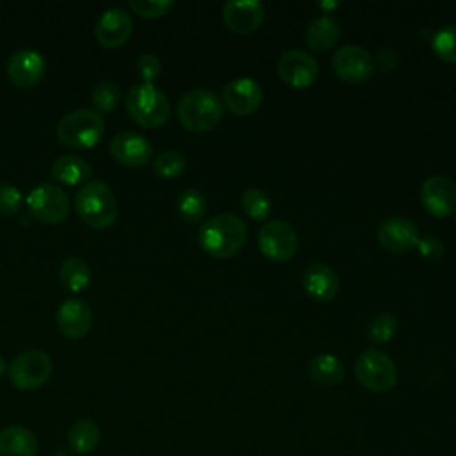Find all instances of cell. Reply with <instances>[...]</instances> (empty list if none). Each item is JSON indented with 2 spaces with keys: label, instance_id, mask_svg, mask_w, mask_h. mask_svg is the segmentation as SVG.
<instances>
[{
  "label": "cell",
  "instance_id": "obj_1",
  "mask_svg": "<svg viewBox=\"0 0 456 456\" xmlns=\"http://www.w3.org/2000/svg\"><path fill=\"white\" fill-rule=\"evenodd\" d=\"M246 237V223L232 212L208 217L198 230V244L214 258L233 256L244 246Z\"/></svg>",
  "mask_w": 456,
  "mask_h": 456
},
{
  "label": "cell",
  "instance_id": "obj_2",
  "mask_svg": "<svg viewBox=\"0 0 456 456\" xmlns=\"http://www.w3.org/2000/svg\"><path fill=\"white\" fill-rule=\"evenodd\" d=\"M78 217L94 230L109 228L118 217V201L114 191L102 180L86 182L73 198Z\"/></svg>",
  "mask_w": 456,
  "mask_h": 456
},
{
  "label": "cell",
  "instance_id": "obj_3",
  "mask_svg": "<svg viewBox=\"0 0 456 456\" xmlns=\"http://www.w3.org/2000/svg\"><path fill=\"white\" fill-rule=\"evenodd\" d=\"M176 116L189 132H208L221 121L223 103L214 91L196 87L178 100Z\"/></svg>",
  "mask_w": 456,
  "mask_h": 456
},
{
  "label": "cell",
  "instance_id": "obj_4",
  "mask_svg": "<svg viewBox=\"0 0 456 456\" xmlns=\"http://www.w3.org/2000/svg\"><path fill=\"white\" fill-rule=\"evenodd\" d=\"M125 107L128 116L137 125L146 128H157L164 125L171 112L167 96L155 84L148 82H139L132 86L126 94Z\"/></svg>",
  "mask_w": 456,
  "mask_h": 456
},
{
  "label": "cell",
  "instance_id": "obj_5",
  "mask_svg": "<svg viewBox=\"0 0 456 456\" xmlns=\"http://www.w3.org/2000/svg\"><path fill=\"white\" fill-rule=\"evenodd\" d=\"M105 121L94 109H75L64 114L55 128L59 141L71 148H93L103 135Z\"/></svg>",
  "mask_w": 456,
  "mask_h": 456
},
{
  "label": "cell",
  "instance_id": "obj_6",
  "mask_svg": "<svg viewBox=\"0 0 456 456\" xmlns=\"http://www.w3.org/2000/svg\"><path fill=\"white\" fill-rule=\"evenodd\" d=\"M354 376L363 388L385 394L397 383V367L385 351L365 349L354 362Z\"/></svg>",
  "mask_w": 456,
  "mask_h": 456
},
{
  "label": "cell",
  "instance_id": "obj_7",
  "mask_svg": "<svg viewBox=\"0 0 456 456\" xmlns=\"http://www.w3.org/2000/svg\"><path fill=\"white\" fill-rule=\"evenodd\" d=\"M52 360L45 351L28 349L20 353L9 365V381L20 390H36L52 376Z\"/></svg>",
  "mask_w": 456,
  "mask_h": 456
},
{
  "label": "cell",
  "instance_id": "obj_8",
  "mask_svg": "<svg viewBox=\"0 0 456 456\" xmlns=\"http://www.w3.org/2000/svg\"><path fill=\"white\" fill-rule=\"evenodd\" d=\"M27 207L32 217L53 224L64 221L69 214V196L61 185L43 182L28 192Z\"/></svg>",
  "mask_w": 456,
  "mask_h": 456
},
{
  "label": "cell",
  "instance_id": "obj_9",
  "mask_svg": "<svg viewBox=\"0 0 456 456\" xmlns=\"http://www.w3.org/2000/svg\"><path fill=\"white\" fill-rule=\"evenodd\" d=\"M331 69L344 82L363 84L374 75L376 64L372 55L363 46L344 45L333 53Z\"/></svg>",
  "mask_w": 456,
  "mask_h": 456
},
{
  "label": "cell",
  "instance_id": "obj_10",
  "mask_svg": "<svg viewBox=\"0 0 456 456\" xmlns=\"http://www.w3.org/2000/svg\"><path fill=\"white\" fill-rule=\"evenodd\" d=\"M258 248L269 260L285 262L297 249V233L290 223L283 219H273L260 228Z\"/></svg>",
  "mask_w": 456,
  "mask_h": 456
},
{
  "label": "cell",
  "instance_id": "obj_11",
  "mask_svg": "<svg viewBox=\"0 0 456 456\" xmlns=\"http://www.w3.org/2000/svg\"><path fill=\"white\" fill-rule=\"evenodd\" d=\"M276 73L287 86L305 89L317 80L319 64L305 50L292 48L280 55L276 62Z\"/></svg>",
  "mask_w": 456,
  "mask_h": 456
},
{
  "label": "cell",
  "instance_id": "obj_12",
  "mask_svg": "<svg viewBox=\"0 0 456 456\" xmlns=\"http://www.w3.org/2000/svg\"><path fill=\"white\" fill-rule=\"evenodd\" d=\"M420 201L435 217H445L456 212V183L449 176H429L420 187Z\"/></svg>",
  "mask_w": 456,
  "mask_h": 456
},
{
  "label": "cell",
  "instance_id": "obj_13",
  "mask_svg": "<svg viewBox=\"0 0 456 456\" xmlns=\"http://www.w3.org/2000/svg\"><path fill=\"white\" fill-rule=\"evenodd\" d=\"M109 150L118 162H121L128 167H141V166L148 164L153 157L151 142L142 134L134 132V130L118 132L110 139Z\"/></svg>",
  "mask_w": 456,
  "mask_h": 456
},
{
  "label": "cell",
  "instance_id": "obj_14",
  "mask_svg": "<svg viewBox=\"0 0 456 456\" xmlns=\"http://www.w3.org/2000/svg\"><path fill=\"white\" fill-rule=\"evenodd\" d=\"M132 34V16L126 9L114 5L105 9L94 23V37L102 46H121Z\"/></svg>",
  "mask_w": 456,
  "mask_h": 456
},
{
  "label": "cell",
  "instance_id": "obj_15",
  "mask_svg": "<svg viewBox=\"0 0 456 456\" xmlns=\"http://www.w3.org/2000/svg\"><path fill=\"white\" fill-rule=\"evenodd\" d=\"M264 93L256 80L242 77L228 82L223 89V102L230 112L237 116H249L262 105Z\"/></svg>",
  "mask_w": 456,
  "mask_h": 456
},
{
  "label": "cell",
  "instance_id": "obj_16",
  "mask_svg": "<svg viewBox=\"0 0 456 456\" xmlns=\"http://www.w3.org/2000/svg\"><path fill=\"white\" fill-rule=\"evenodd\" d=\"M45 57L34 48H18L7 59V75L18 87H34L45 75Z\"/></svg>",
  "mask_w": 456,
  "mask_h": 456
},
{
  "label": "cell",
  "instance_id": "obj_17",
  "mask_svg": "<svg viewBox=\"0 0 456 456\" xmlns=\"http://www.w3.org/2000/svg\"><path fill=\"white\" fill-rule=\"evenodd\" d=\"M419 232L406 217H387L378 228V242L390 253H406L417 246Z\"/></svg>",
  "mask_w": 456,
  "mask_h": 456
},
{
  "label": "cell",
  "instance_id": "obj_18",
  "mask_svg": "<svg viewBox=\"0 0 456 456\" xmlns=\"http://www.w3.org/2000/svg\"><path fill=\"white\" fill-rule=\"evenodd\" d=\"M265 7L258 0H230L223 5V21L235 34H249L260 27Z\"/></svg>",
  "mask_w": 456,
  "mask_h": 456
},
{
  "label": "cell",
  "instance_id": "obj_19",
  "mask_svg": "<svg viewBox=\"0 0 456 456\" xmlns=\"http://www.w3.org/2000/svg\"><path fill=\"white\" fill-rule=\"evenodd\" d=\"M55 322L59 331L68 338H80L84 337L93 322L91 308L86 301L78 297L64 299L55 312Z\"/></svg>",
  "mask_w": 456,
  "mask_h": 456
},
{
  "label": "cell",
  "instance_id": "obj_20",
  "mask_svg": "<svg viewBox=\"0 0 456 456\" xmlns=\"http://www.w3.org/2000/svg\"><path fill=\"white\" fill-rule=\"evenodd\" d=\"M303 287L317 301H331L338 294V276L337 273L321 262L310 264L303 271Z\"/></svg>",
  "mask_w": 456,
  "mask_h": 456
},
{
  "label": "cell",
  "instance_id": "obj_21",
  "mask_svg": "<svg viewBox=\"0 0 456 456\" xmlns=\"http://www.w3.org/2000/svg\"><path fill=\"white\" fill-rule=\"evenodd\" d=\"M340 37V25L331 14H321L312 20L305 30L306 45L315 52L331 50Z\"/></svg>",
  "mask_w": 456,
  "mask_h": 456
},
{
  "label": "cell",
  "instance_id": "obj_22",
  "mask_svg": "<svg viewBox=\"0 0 456 456\" xmlns=\"http://www.w3.org/2000/svg\"><path fill=\"white\" fill-rule=\"evenodd\" d=\"M37 438L25 426H7L0 431V456H36Z\"/></svg>",
  "mask_w": 456,
  "mask_h": 456
},
{
  "label": "cell",
  "instance_id": "obj_23",
  "mask_svg": "<svg viewBox=\"0 0 456 456\" xmlns=\"http://www.w3.org/2000/svg\"><path fill=\"white\" fill-rule=\"evenodd\" d=\"M52 175L62 185H84L86 180L93 175V167L80 155L66 153L52 162Z\"/></svg>",
  "mask_w": 456,
  "mask_h": 456
},
{
  "label": "cell",
  "instance_id": "obj_24",
  "mask_svg": "<svg viewBox=\"0 0 456 456\" xmlns=\"http://www.w3.org/2000/svg\"><path fill=\"white\" fill-rule=\"evenodd\" d=\"M308 376L319 387H335L342 383L346 370L335 354L319 353L308 363Z\"/></svg>",
  "mask_w": 456,
  "mask_h": 456
},
{
  "label": "cell",
  "instance_id": "obj_25",
  "mask_svg": "<svg viewBox=\"0 0 456 456\" xmlns=\"http://www.w3.org/2000/svg\"><path fill=\"white\" fill-rule=\"evenodd\" d=\"M102 440L100 426L91 419H80L68 429V445L77 454H91Z\"/></svg>",
  "mask_w": 456,
  "mask_h": 456
},
{
  "label": "cell",
  "instance_id": "obj_26",
  "mask_svg": "<svg viewBox=\"0 0 456 456\" xmlns=\"http://www.w3.org/2000/svg\"><path fill=\"white\" fill-rule=\"evenodd\" d=\"M59 280L71 292H80L87 289L91 281L89 264L80 256H68L59 267Z\"/></svg>",
  "mask_w": 456,
  "mask_h": 456
},
{
  "label": "cell",
  "instance_id": "obj_27",
  "mask_svg": "<svg viewBox=\"0 0 456 456\" xmlns=\"http://www.w3.org/2000/svg\"><path fill=\"white\" fill-rule=\"evenodd\" d=\"M176 210L185 223L196 224L207 212V200L198 189H185L176 198Z\"/></svg>",
  "mask_w": 456,
  "mask_h": 456
},
{
  "label": "cell",
  "instance_id": "obj_28",
  "mask_svg": "<svg viewBox=\"0 0 456 456\" xmlns=\"http://www.w3.org/2000/svg\"><path fill=\"white\" fill-rule=\"evenodd\" d=\"M121 100V89L114 80H100L91 91V102L96 112H110Z\"/></svg>",
  "mask_w": 456,
  "mask_h": 456
},
{
  "label": "cell",
  "instance_id": "obj_29",
  "mask_svg": "<svg viewBox=\"0 0 456 456\" xmlns=\"http://www.w3.org/2000/svg\"><path fill=\"white\" fill-rule=\"evenodd\" d=\"M240 207L255 221H264L273 212V203L262 189H246L240 198Z\"/></svg>",
  "mask_w": 456,
  "mask_h": 456
},
{
  "label": "cell",
  "instance_id": "obj_30",
  "mask_svg": "<svg viewBox=\"0 0 456 456\" xmlns=\"http://www.w3.org/2000/svg\"><path fill=\"white\" fill-rule=\"evenodd\" d=\"M431 50L440 61L456 64V25L438 28L431 39Z\"/></svg>",
  "mask_w": 456,
  "mask_h": 456
},
{
  "label": "cell",
  "instance_id": "obj_31",
  "mask_svg": "<svg viewBox=\"0 0 456 456\" xmlns=\"http://www.w3.org/2000/svg\"><path fill=\"white\" fill-rule=\"evenodd\" d=\"M395 330H397L395 315L390 312H379L369 321L367 337L370 342L385 344L395 335Z\"/></svg>",
  "mask_w": 456,
  "mask_h": 456
},
{
  "label": "cell",
  "instance_id": "obj_32",
  "mask_svg": "<svg viewBox=\"0 0 456 456\" xmlns=\"http://www.w3.org/2000/svg\"><path fill=\"white\" fill-rule=\"evenodd\" d=\"M185 155L178 150H166L157 155L153 162V171L162 178H175L185 169Z\"/></svg>",
  "mask_w": 456,
  "mask_h": 456
},
{
  "label": "cell",
  "instance_id": "obj_33",
  "mask_svg": "<svg viewBox=\"0 0 456 456\" xmlns=\"http://www.w3.org/2000/svg\"><path fill=\"white\" fill-rule=\"evenodd\" d=\"M23 196L20 189L9 182H0V216H14L20 212Z\"/></svg>",
  "mask_w": 456,
  "mask_h": 456
},
{
  "label": "cell",
  "instance_id": "obj_34",
  "mask_svg": "<svg viewBox=\"0 0 456 456\" xmlns=\"http://www.w3.org/2000/svg\"><path fill=\"white\" fill-rule=\"evenodd\" d=\"M173 5V0H130L132 11L142 18L164 16Z\"/></svg>",
  "mask_w": 456,
  "mask_h": 456
},
{
  "label": "cell",
  "instance_id": "obj_35",
  "mask_svg": "<svg viewBox=\"0 0 456 456\" xmlns=\"http://www.w3.org/2000/svg\"><path fill=\"white\" fill-rule=\"evenodd\" d=\"M135 68H137V73L142 78V82L153 84V80L160 75L162 64H160V59L155 53H142L137 59Z\"/></svg>",
  "mask_w": 456,
  "mask_h": 456
},
{
  "label": "cell",
  "instance_id": "obj_36",
  "mask_svg": "<svg viewBox=\"0 0 456 456\" xmlns=\"http://www.w3.org/2000/svg\"><path fill=\"white\" fill-rule=\"evenodd\" d=\"M415 248L419 249V253H420V256H422L424 260H431V262L440 260V258L444 256V251H445L444 242H442L438 237H435V235L419 237Z\"/></svg>",
  "mask_w": 456,
  "mask_h": 456
},
{
  "label": "cell",
  "instance_id": "obj_37",
  "mask_svg": "<svg viewBox=\"0 0 456 456\" xmlns=\"http://www.w3.org/2000/svg\"><path fill=\"white\" fill-rule=\"evenodd\" d=\"M338 5V2H319V7L321 9H333V7H337Z\"/></svg>",
  "mask_w": 456,
  "mask_h": 456
},
{
  "label": "cell",
  "instance_id": "obj_38",
  "mask_svg": "<svg viewBox=\"0 0 456 456\" xmlns=\"http://www.w3.org/2000/svg\"><path fill=\"white\" fill-rule=\"evenodd\" d=\"M5 372V360H4V356L0 354V376Z\"/></svg>",
  "mask_w": 456,
  "mask_h": 456
},
{
  "label": "cell",
  "instance_id": "obj_39",
  "mask_svg": "<svg viewBox=\"0 0 456 456\" xmlns=\"http://www.w3.org/2000/svg\"><path fill=\"white\" fill-rule=\"evenodd\" d=\"M454 221H456V212H454Z\"/></svg>",
  "mask_w": 456,
  "mask_h": 456
}]
</instances>
